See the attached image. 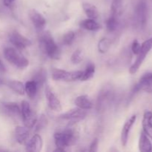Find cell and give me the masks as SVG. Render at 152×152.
Here are the masks:
<instances>
[{
    "label": "cell",
    "instance_id": "obj_27",
    "mask_svg": "<svg viewBox=\"0 0 152 152\" xmlns=\"http://www.w3.org/2000/svg\"><path fill=\"white\" fill-rule=\"evenodd\" d=\"M46 80H47V73L42 68L37 71L34 74V78H33V80H34L38 85V87L42 86L44 83H45Z\"/></svg>",
    "mask_w": 152,
    "mask_h": 152
},
{
    "label": "cell",
    "instance_id": "obj_36",
    "mask_svg": "<svg viewBox=\"0 0 152 152\" xmlns=\"http://www.w3.org/2000/svg\"><path fill=\"white\" fill-rule=\"evenodd\" d=\"M6 71V68L4 66V63L2 62V61L0 59V73H4Z\"/></svg>",
    "mask_w": 152,
    "mask_h": 152
},
{
    "label": "cell",
    "instance_id": "obj_19",
    "mask_svg": "<svg viewBox=\"0 0 152 152\" xmlns=\"http://www.w3.org/2000/svg\"><path fill=\"white\" fill-rule=\"evenodd\" d=\"M74 104L79 108L83 110H90L93 108L94 105L87 95H81L77 96L74 100Z\"/></svg>",
    "mask_w": 152,
    "mask_h": 152
},
{
    "label": "cell",
    "instance_id": "obj_11",
    "mask_svg": "<svg viewBox=\"0 0 152 152\" xmlns=\"http://www.w3.org/2000/svg\"><path fill=\"white\" fill-rule=\"evenodd\" d=\"M144 91L148 93L152 92V73H147L142 75L140 81L133 89L134 93Z\"/></svg>",
    "mask_w": 152,
    "mask_h": 152
},
{
    "label": "cell",
    "instance_id": "obj_6",
    "mask_svg": "<svg viewBox=\"0 0 152 152\" xmlns=\"http://www.w3.org/2000/svg\"><path fill=\"white\" fill-rule=\"evenodd\" d=\"M114 98V92L111 86L104 87L99 93L96 102L98 111H103L111 105Z\"/></svg>",
    "mask_w": 152,
    "mask_h": 152
},
{
    "label": "cell",
    "instance_id": "obj_15",
    "mask_svg": "<svg viewBox=\"0 0 152 152\" xmlns=\"http://www.w3.org/2000/svg\"><path fill=\"white\" fill-rule=\"evenodd\" d=\"M43 146V140L42 137L38 134H35L26 143V150L28 151H40Z\"/></svg>",
    "mask_w": 152,
    "mask_h": 152
},
{
    "label": "cell",
    "instance_id": "obj_17",
    "mask_svg": "<svg viewBox=\"0 0 152 152\" xmlns=\"http://www.w3.org/2000/svg\"><path fill=\"white\" fill-rule=\"evenodd\" d=\"M142 129L143 132L152 139V112L150 111H146L143 114L142 121Z\"/></svg>",
    "mask_w": 152,
    "mask_h": 152
},
{
    "label": "cell",
    "instance_id": "obj_22",
    "mask_svg": "<svg viewBox=\"0 0 152 152\" xmlns=\"http://www.w3.org/2000/svg\"><path fill=\"white\" fill-rule=\"evenodd\" d=\"M80 27L82 28L87 31H96L100 29V25L97 22L93 19H86L84 20L81 21L80 22Z\"/></svg>",
    "mask_w": 152,
    "mask_h": 152
},
{
    "label": "cell",
    "instance_id": "obj_34",
    "mask_svg": "<svg viewBox=\"0 0 152 152\" xmlns=\"http://www.w3.org/2000/svg\"><path fill=\"white\" fill-rule=\"evenodd\" d=\"M98 145H99V140L97 138L94 139L93 142H91L90 145V148H89V151L91 152H94L98 151Z\"/></svg>",
    "mask_w": 152,
    "mask_h": 152
},
{
    "label": "cell",
    "instance_id": "obj_25",
    "mask_svg": "<svg viewBox=\"0 0 152 152\" xmlns=\"http://www.w3.org/2000/svg\"><path fill=\"white\" fill-rule=\"evenodd\" d=\"M111 15L119 18L123 12V3L122 0H113L111 4Z\"/></svg>",
    "mask_w": 152,
    "mask_h": 152
},
{
    "label": "cell",
    "instance_id": "obj_5",
    "mask_svg": "<svg viewBox=\"0 0 152 152\" xmlns=\"http://www.w3.org/2000/svg\"><path fill=\"white\" fill-rule=\"evenodd\" d=\"M51 73L52 78L55 81L74 82L76 80H80L83 71H65V70L59 69V68H53Z\"/></svg>",
    "mask_w": 152,
    "mask_h": 152
},
{
    "label": "cell",
    "instance_id": "obj_12",
    "mask_svg": "<svg viewBox=\"0 0 152 152\" xmlns=\"http://www.w3.org/2000/svg\"><path fill=\"white\" fill-rule=\"evenodd\" d=\"M45 97L47 99L48 104V106L50 107V109L54 111H56V112H59V111H62V107L60 100L54 94V93L51 90L50 86H46L45 90Z\"/></svg>",
    "mask_w": 152,
    "mask_h": 152
},
{
    "label": "cell",
    "instance_id": "obj_16",
    "mask_svg": "<svg viewBox=\"0 0 152 152\" xmlns=\"http://www.w3.org/2000/svg\"><path fill=\"white\" fill-rule=\"evenodd\" d=\"M1 108L7 115L10 117H21V108L17 103L13 102H5L1 103Z\"/></svg>",
    "mask_w": 152,
    "mask_h": 152
},
{
    "label": "cell",
    "instance_id": "obj_14",
    "mask_svg": "<svg viewBox=\"0 0 152 152\" xmlns=\"http://www.w3.org/2000/svg\"><path fill=\"white\" fill-rule=\"evenodd\" d=\"M29 17L31 22L37 30H42L46 25V19L39 12L35 9H32L29 11Z\"/></svg>",
    "mask_w": 152,
    "mask_h": 152
},
{
    "label": "cell",
    "instance_id": "obj_26",
    "mask_svg": "<svg viewBox=\"0 0 152 152\" xmlns=\"http://www.w3.org/2000/svg\"><path fill=\"white\" fill-rule=\"evenodd\" d=\"M95 71H96V68H95L94 64L89 63L86 67V70L83 71V74H82L81 78H80V80H81V81H87V80L91 79L94 75Z\"/></svg>",
    "mask_w": 152,
    "mask_h": 152
},
{
    "label": "cell",
    "instance_id": "obj_4",
    "mask_svg": "<svg viewBox=\"0 0 152 152\" xmlns=\"http://www.w3.org/2000/svg\"><path fill=\"white\" fill-rule=\"evenodd\" d=\"M152 49V37L148 39L145 40L142 44H141V48L140 50L139 53L137 54V57L136 60L134 62L133 65L130 67L129 68V73L131 74H136L140 69V66L142 65V62L145 60V57L149 53L150 50Z\"/></svg>",
    "mask_w": 152,
    "mask_h": 152
},
{
    "label": "cell",
    "instance_id": "obj_3",
    "mask_svg": "<svg viewBox=\"0 0 152 152\" xmlns=\"http://www.w3.org/2000/svg\"><path fill=\"white\" fill-rule=\"evenodd\" d=\"M6 60L19 69H25L29 65V61L22 53L13 48H6L4 50Z\"/></svg>",
    "mask_w": 152,
    "mask_h": 152
},
{
    "label": "cell",
    "instance_id": "obj_37",
    "mask_svg": "<svg viewBox=\"0 0 152 152\" xmlns=\"http://www.w3.org/2000/svg\"><path fill=\"white\" fill-rule=\"evenodd\" d=\"M54 151H58V152H60V151H65V148H58V147H56V149L54 150Z\"/></svg>",
    "mask_w": 152,
    "mask_h": 152
},
{
    "label": "cell",
    "instance_id": "obj_29",
    "mask_svg": "<svg viewBox=\"0 0 152 152\" xmlns=\"http://www.w3.org/2000/svg\"><path fill=\"white\" fill-rule=\"evenodd\" d=\"M111 47V41L107 38H102L98 42V50L101 53H105Z\"/></svg>",
    "mask_w": 152,
    "mask_h": 152
},
{
    "label": "cell",
    "instance_id": "obj_24",
    "mask_svg": "<svg viewBox=\"0 0 152 152\" xmlns=\"http://www.w3.org/2000/svg\"><path fill=\"white\" fill-rule=\"evenodd\" d=\"M38 88V85L34 80H32L27 82L25 85V93H27L28 97L31 98V99H34L37 95Z\"/></svg>",
    "mask_w": 152,
    "mask_h": 152
},
{
    "label": "cell",
    "instance_id": "obj_30",
    "mask_svg": "<svg viewBox=\"0 0 152 152\" xmlns=\"http://www.w3.org/2000/svg\"><path fill=\"white\" fill-rule=\"evenodd\" d=\"M85 57L84 51L81 49H77L73 53L71 56V60L73 64H79L81 62H83Z\"/></svg>",
    "mask_w": 152,
    "mask_h": 152
},
{
    "label": "cell",
    "instance_id": "obj_9",
    "mask_svg": "<svg viewBox=\"0 0 152 152\" xmlns=\"http://www.w3.org/2000/svg\"><path fill=\"white\" fill-rule=\"evenodd\" d=\"M9 41L19 50H22L31 45L32 42L29 39L19 34L18 31H13L9 34Z\"/></svg>",
    "mask_w": 152,
    "mask_h": 152
},
{
    "label": "cell",
    "instance_id": "obj_18",
    "mask_svg": "<svg viewBox=\"0 0 152 152\" xmlns=\"http://www.w3.org/2000/svg\"><path fill=\"white\" fill-rule=\"evenodd\" d=\"M30 132L29 129L27 127H22V126H17L15 129V137L16 140L19 144L24 145L26 144L29 138Z\"/></svg>",
    "mask_w": 152,
    "mask_h": 152
},
{
    "label": "cell",
    "instance_id": "obj_1",
    "mask_svg": "<svg viewBox=\"0 0 152 152\" xmlns=\"http://www.w3.org/2000/svg\"><path fill=\"white\" fill-rule=\"evenodd\" d=\"M79 132L77 128L71 124L69 127L62 132H58L54 134L55 145L58 148H65L74 145L78 140Z\"/></svg>",
    "mask_w": 152,
    "mask_h": 152
},
{
    "label": "cell",
    "instance_id": "obj_21",
    "mask_svg": "<svg viewBox=\"0 0 152 152\" xmlns=\"http://www.w3.org/2000/svg\"><path fill=\"white\" fill-rule=\"evenodd\" d=\"M83 8L85 13L89 19H96L99 16V11L96 7L89 2H83Z\"/></svg>",
    "mask_w": 152,
    "mask_h": 152
},
{
    "label": "cell",
    "instance_id": "obj_35",
    "mask_svg": "<svg viewBox=\"0 0 152 152\" xmlns=\"http://www.w3.org/2000/svg\"><path fill=\"white\" fill-rule=\"evenodd\" d=\"M15 1V0H3V4L6 7H9V6L11 5L13 2Z\"/></svg>",
    "mask_w": 152,
    "mask_h": 152
},
{
    "label": "cell",
    "instance_id": "obj_7",
    "mask_svg": "<svg viewBox=\"0 0 152 152\" xmlns=\"http://www.w3.org/2000/svg\"><path fill=\"white\" fill-rule=\"evenodd\" d=\"M21 117H22L25 127L33 129L37 121L36 114L32 111L29 102L24 100L21 104Z\"/></svg>",
    "mask_w": 152,
    "mask_h": 152
},
{
    "label": "cell",
    "instance_id": "obj_31",
    "mask_svg": "<svg viewBox=\"0 0 152 152\" xmlns=\"http://www.w3.org/2000/svg\"><path fill=\"white\" fill-rule=\"evenodd\" d=\"M74 39H75V33L74 31H68L63 36L62 42H63L64 45L69 46L73 44Z\"/></svg>",
    "mask_w": 152,
    "mask_h": 152
},
{
    "label": "cell",
    "instance_id": "obj_28",
    "mask_svg": "<svg viewBox=\"0 0 152 152\" xmlns=\"http://www.w3.org/2000/svg\"><path fill=\"white\" fill-rule=\"evenodd\" d=\"M118 27V18L111 15L106 20V29L108 32H114Z\"/></svg>",
    "mask_w": 152,
    "mask_h": 152
},
{
    "label": "cell",
    "instance_id": "obj_2",
    "mask_svg": "<svg viewBox=\"0 0 152 152\" xmlns=\"http://www.w3.org/2000/svg\"><path fill=\"white\" fill-rule=\"evenodd\" d=\"M39 42L41 47L48 56L53 59H59L61 56L59 48L55 42L53 37L49 32H44L40 35Z\"/></svg>",
    "mask_w": 152,
    "mask_h": 152
},
{
    "label": "cell",
    "instance_id": "obj_33",
    "mask_svg": "<svg viewBox=\"0 0 152 152\" xmlns=\"http://www.w3.org/2000/svg\"><path fill=\"white\" fill-rule=\"evenodd\" d=\"M141 48V44L138 42V40L135 39L132 45V50L133 53L137 55L139 53Z\"/></svg>",
    "mask_w": 152,
    "mask_h": 152
},
{
    "label": "cell",
    "instance_id": "obj_23",
    "mask_svg": "<svg viewBox=\"0 0 152 152\" xmlns=\"http://www.w3.org/2000/svg\"><path fill=\"white\" fill-rule=\"evenodd\" d=\"M7 86L13 92L19 95H24L25 93V86L23 83L18 80H10L7 83Z\"/></svg>",
    "mask_w": 152,
    "mask_h": 152
},
{
    "label": "cell",
    "instance_id": "obj_32",
    "mask_svg": "<svg viewBox=\"0 0 152 152\" xmlns=\"http://www.w3.org/2000/svg\"><path fill=\"white\" fill-rule=\"evenodd\" d=\"M47 124H48L47 118H46L45 116L42 114L39 120H37V123H36L35 131L36 132H39V131L42 130L43 129H45V128L47 126Z\"/></svg>",
    "mask_w": 152,
    "mask_h": 152
},
{
    "label": "cell",
    "instance_id": "obj_20",
    "mask_svg": "<svg viewBox=\"0 0 152 152\" xmlns=\"http://www.w3.org/2000/svg\"><path fill=\"white\" fill-rule=\"evenodd\" d=\"M139 150L142 152L152 151V144L148 137L143 132L140 134L139 140Z\"/></svg>",
    "mask_w": 152,
    "mask_h": 152
},
{
    "label": "cell",
    "instance_id": "obj_8",
    "mask_svg": "<svg viewBox=\"0 0 152 152\" xmlns=\"http://www.w3.org/2000/svg\"><path fill=\"white\" fill-rule=\"evenodd\" d=\"M148 20V7L145 1H141L137 4L134 11V21L140 29L146 26Z\"/></svg>",
    "mask_w": 152,
    "mask_h": 152
},
{
    "label": "cell",
    "instance_id": "obj_13",
    "mask_svg": "<svg viewBox=\"0 0 152 152\" xmlns=\"http://www.w3.org/2000/svg\"><path fill=\"white\" fill-rule=\"evenodd\" d=\"M137 120V115L134 114L129 119H128L127 121L125 123L123 126V129L121 132V143L123 147H126L128 143V140H129V133L132 130V127L134 125Z\"/></svg>",
    "mask_w": 152,
    "mask_h": 152
},
{
    "label": "cell",
    "instance_id": "obj_10",
    "mask_svg": "<svg viewBox=\"0 0 152 152\" xmlns=\"http://www.w3.org/2000/svg\"><path fill=\"white\" fill-rule=\"evenodd\" d=\"M86 115H87L86 110L81 109L77 107L76 108H72L67 112L62 114V115H60V117L63 120H68L71 123H77L86 118Z\"/></svg>",
    "mask_w": 152,
    "mask_h": 152
}]
</instances>
